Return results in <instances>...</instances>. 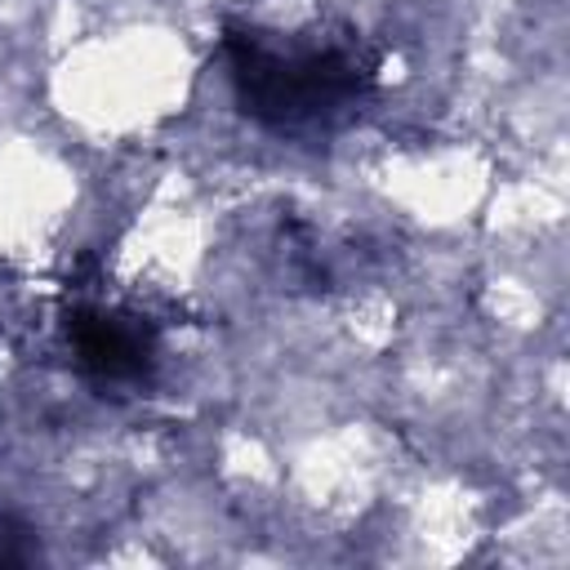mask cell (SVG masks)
Masks as SVG:
<instances>
[{
    "instance_id": "2",
    "label": "cell",
    "mask_w": 570,
    "mask_h": 570,
    "mask_svg": "<svg viewBox=\"0 0 570 570\" xmlns=\"http://www.w3.org/2000/svg\"><path fill=\"white\" fill-rule=\"evenodd\" d=\"M67 338L76 365L98 387H129L142 383L156 365V330L147 316L120 307H76L67 316Z\"/></svg>"
},
{
    "instance_id": "1",
    "label": "cell",
    "mask_w": 570,
    "mask_h": 570,
    "mask_svg": "<svg viewBox=\"0 0 570 570\" xmlns=\"http://www.w3.org/2000/svg\"><path fill=\"white\" fill-rule=\"evenodd\" d=\"M223 53L240 111L281 134L338 125L374 85V62L338 40H289L263 27H227Z\"/></svg>"
}]
</instances>
